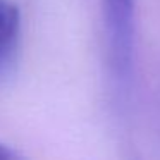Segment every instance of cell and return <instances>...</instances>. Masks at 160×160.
Here are the masks:
<instances>
[{"label":"cell","instance_id":"3","mask_svg":"<svg viewBox=\"0 0 160 160\" xmlns=\"http://www.w3.org/2000/svg\"><path fill=\"white\" fill-rule=\"evenodd\" d=\"M0 160H26V158L19 152H16L14 148L0 141Z\"/></svg>","mask_w":160,"mask_h":160},{"label":"cell","instance_id":"1","mask_svg":"<svg viewBox=\"0 0 160 160\" xmlns=\"http://www.w3.org/2000/svg\"><path fill=\"white\" fill-rule=\"evenodd\" d=\"M110 60L117 78H128L132 55L134 0H103Z\"/></svg>","mask_w":160,"mask_h":160},{"label":"cell","instance_id":"2","mask_svg":"<svg viewBox=\"0 0 160 160\" xmlns=\"http://www.w3.org/2000/svg\"><path fill=\"white\" fill-rule=\"evenodd\" d=\"M21 38V14L11 0H0V76L14 64Z\"/></svg>","mask_w":160,"mask_h":160}]
</instances>
